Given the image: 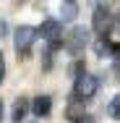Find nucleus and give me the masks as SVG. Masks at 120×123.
<instances>
[{"label":"nucleus","instance_id":"nucleus-1","mask_svg":"<svg viewBox=\"0 0 120 123\" xmlns=\"http://www.w3.org/2000/svg\"><path fill=\"white\" fill-rule=\"evenodd\" d=\"M86 42H89V29H84V26H73L71 34L65 37V50H68L71 55H81L84 47H86Z\"/></svg>","mask_w":120,"mask_h":123},{"label":"nucleus","instance_id":"nucleus-12","mask_svg":"<svg viewBox=\"0 0 120 123\" xmlns=\"http://www.w3.org/2000/svg\"><path fill=\"white\" fill-rule=\"evenodd\" d=\"M112 29H115V37H120V13L115 16V24H112Z\"/></svg>","mask_w":120,"mask_h":123},{"label":"nucleus","instance_id":"nucleus-2","mask_svg":"<svg viewBox=\"0 0 120 123\" xmlns=\"http://www.w3.org/2000/svg\"><path fill=\"white\" fill-rule=\"evenodd\" d=\"M37 29L34 26H18L16 29V39H13V47H16V52L21 55V52H26V50L34 45V39H37Z\"/></svg>","mask_w":120,"mask_h":123},{"label":"nucleus","instance_id":"nucleus-8","mask_svg":"<svg viewBox=\"0 0 120 123\" xmlns=\"http://www.w3.org/2000/svg\"><path fill=\"white\" fill-rule=\"evenodd\" d=\"M50 102H52L50 97H37L34 102H31V110H34L37 115H47V113H50V107H52Z\"/></svg>","mask_w":120,"mask_h":123},{"label":"nucleus","instance_id":"nucleus-11","mask_svg":"<svg viewBox=\"0 0 120 123\" xmlns=\"http://www.w3.org/2000/svg\"><path fill=\"white\" fill-rule=\"evenodd\" d=\"M94 50H97V55H110V52H112L110 42H102V39H99V42L94 45Z\"/></svg>","mask_w":120,"mask_h":123},{"label":"nucleus","instance_id":"nucleus-4","mask_svg":"<svg viewBox=\"0 0 120 123\" xmlns=\"http://www.w3.org/2000/svg\"><path fill=\"white\" fill-rule=\"evenodd\" d=\"M39 31H42V39H47V45H52V47L60 45V39H63V26L57 18H47Z\"/></svg>","mask_w":120,"mask_h":123},{"label":"nucleus","instance_id":"nucleus-13","mask_svg":"<svg viewBox=\"0 0 120 123\" xmlns=\"http://www.w3.org/2000/svg\"><path fill=\"white\" fill-rule=\"evenodd\" d=\"M3 76H5V60H3V55H0V81H3Z\"/></svg>","mask_w":120,"mask_h":123},{"label":"nucleus","instance_id":"nucleus-14","mask_svg":"<svg viewBox=\"0 0 120 123\" xmlns=\"http://www.w3.org/2000/svg\"><path fill=\"white\" fill-rule=\"evenodd\" d=\"M115 71H118V74H120V50H118V52H115Z\"/></svg>","mask_w":120,"mask_h":123},{"label":"nucleus","instance_id":"nucleus-15","mask_svg":"<svg viewBox=\"0 0 120 123\" xmlns=\"http://www.w3.org/2000/svg\"><path fill=\"white\" fill-rule=\"evenodd\" d=\"M76 123H94V121H91V118H86V115H84V118H78V121H76Z\"/></svg>","mask_w":120,"mask_h":123},{"label":"nucleus","instance_id":"nucleus-17","mask_svg":"<svg viewBox=\"0 0 120 123\" xmlns=\"http://www.w3.org/2000/svg\"><path fill=\"white\" fill-rule=\"evenodd\" d=\"M91 3H99V0H91Z\"/></svg>","mask_w":120,"mask_h":123},{"label":"nucleus","instance_id":"nucleus-10","mask_svg":"<svg viewBox=\"0 0 120 123\" xmlns=\"http://www.w3.org/2000/svg\"><path fill=\"white\" fill-rule=\"evenodd\" d=\"M107 113H110V118L120 121V94H115V97H112V102L107 105Z\"/></svg>","mask_w":120,"mask_h":123},{"label":"nucleus","instance_id":"nucleus-6","mask_svg":"<svg viewBox=\"0 0 120 123\" xmlns=\"http://www.w3.org/2000/svg\"><path fill=\"white\" fill-rule=\"evenodd\" d=\"M84 97L81 94H76V97L68 102V107H65V118L68 121H78V118H84Z\"/></svg>","mask_w":120,"mask_h":123},{"label":"nucleus","instance_id":"nucleus-16","mask_svg":"<svg viewBox=\"0 0 120 123\" xmlns=\"http://www.w3.org/2000/svg\"><path fill=\"white\" fill-rule=\"evenodd\" d=\"M3 31H5V24H3V21H0V34H3Z\"/></svg>","mask_w":120,"mask_h":123},{"label":"nucleus","instance_id":"nucleus-7","mask_svg":"<svg viewBox=\"0 0 120 123\" xmlns=\"http://www.w3.org/2000/svg\"><path fill=\"white\" fill-rule=\"evenodd\" d=\"M76 16H78L76 3H73V0H63V5H60V18H63V21H73Z\"/></svg>","mask_w":120,"mask_h":123},{"label":"nucleus","instance_id":"nucleus-9","mask_svg":"<svg viewBox=\"0 0 120 123\" xmlns=\"http://www.w3.org/2000/svg\"><path fill=\"white\" fill-rule=\"evenodd\" d=\"M26 110H29L26 99H18V102H16V107H13V123H21V121H24Z\"/></svg>","mask_w":120,"mask_h":123},{"label":"nucleus","instance_id":"nucleus-5","mask_svg":"<svg viewBox=\"0 0 120 123\" xmlns=\"http://www.w3.org/2000/svg\"><path fill=\"white\" fill-rule=\"evenodd\" d=\"M112 24H115V18L110 16V11H107V8H97V11H94V24H91V26H94L97 34H102V37H104V34L112 29Z\"/></svg>","mask_w":120,"mask_h":123},{"label":"nucleus","instance_id":"nucleus-3","mask_svg":"<svg viewBox=\"0 0 120 123\" xmlns=\"http://www.w3.org/2000/svg\"><path fill=\"white\" fill-rule=\"evenodd\" d=\"M97 89H99V79L91 74H78V79H76V94H81L84 99L94 97Z\"/></svg>","mask_w":120,"mask_h":123}]
</instances>
